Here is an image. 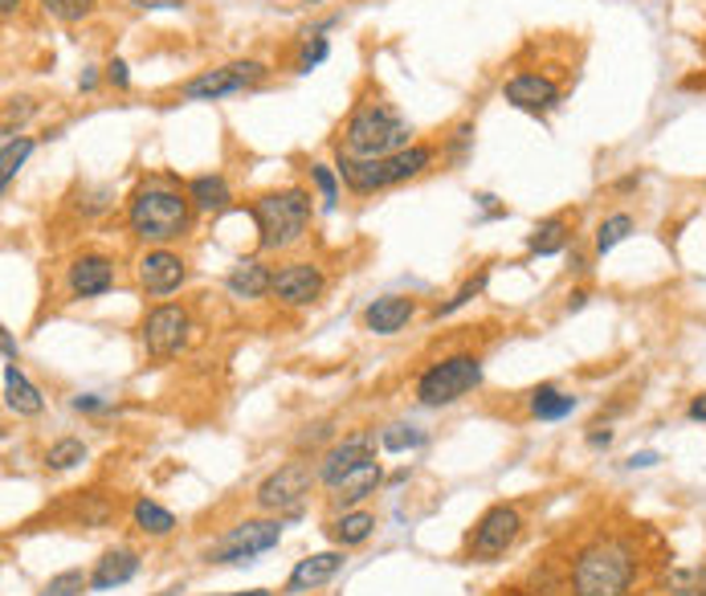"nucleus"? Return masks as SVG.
<instances>
[{
  "mask_svg": "<svg viewBox=\"0 0 706 596\" xmlns=\"http://www.w3.org/2000/svg\"><path fill=\"white\" fill-rule=\"evenodd\" d=\"M638 576V556L625 540H596L572 563L576 596H625Z\"/></svg>",
  "mask_w": 706,
  "mask_h": 596,
  "instance_id": "f257e3e1",
  "label": "nucleus"
},
{
  "mask_svg": "<svg viewBox=\"0 0 706 596\" xmlns=\"http://www.w3.org/2000/svg\"><path fill=\"white\" fill-rule=\"evenodd\" d=\"M192 196H180L176 188L168 185H148L139 188L127 205V225L139 241H152V245H164V241H176L188 233L192 225Z\"/></svg>",
  "mask_w": 706,
  "mask_h": 596,
  "instance_id": "f03ea898",
  "label": "nucleus"
},
{
  "mask_svg": "<svg viewBox=\"0 0 706 596\" xmlns=\"http://www.w3.org/2000/svg\"><path fill=\"white\" fill-rule=\"evenodd\" d=\"M413 127L392 111L388 103H364L352 111V119L343 127V148L355 160H380V155L404 152Z\"/></svg>",
  "mask_w": 706,
  "mask_h": 596,
  "instance_id": "7ed1b4c3",
  "label": "nucleus"
},
{
  "mask_svg": "<svg viewBox=\"0 0 706 596\" xmlns=\"http://www.w3.org/2000/svg\"><path fill=\"white\" fill-rule=\"evenodd\" d=\"M433 164V148H425V143H413V148H404V152H392V155H380V160H355V155L339 152V180L360 192V196H368V192H380V188H392V185H404V180H413L420 172Z\"/></svg>",
  "mask_w": 706,
  "mask_h": 596,
  "instance_id": "20e7f679",
  "label": "nucleus"
},
{
  "mask_svg": "<svg viewBox=\"0 0 706 596\" xmlns=\"http://www.w3.org/2000/svg\"><path fill=\"white\" fill-rule=\"evenodd\" d=\"M253 221H257V245L262 250H290L303 241L311 221V196L303 188H282L253 201Z\"/></svg>",
  "mask_w": 706,
  "mask_h": 596,
  "instance_id": "39448f33",
  "label": "nucleus"
},
{
  "mask_svg": "<svg viewBox=\"0 0 706 596\" xmlns=\"http://www.w3.org/2000/svg\"><path fill=\"white\" fill-rule=\"evenodd\" d=\"M482 384V359L478 356H450L438 359L433 368H425L417 380V401L429 405V409H441V405H454L466 392H474Z\"/></svg>",
  "mask_w": 706,
  "mask_h": 596,
  "instance_id": "423d86ee",
  "label": "nucleus"
},
{
  "mask_svg": "<svg viewBox=\"0 0 706 596\" xmlns=\"http://www.w3.org/2000/svg\"><path fill=\"white\" fill-rule=\"evenodd\" d=\"M262 78H266L262 62H229V66L204 69L197 78H188L180 86V99H188V103H217V99H229V94H245Z\"/></svg>",
  "mask_w": 706,
  "mask_h": 596,
  "instance_id": "0eeeda50",
  "label": "nucleus"
},
{
  "mask_svg": "<svg viewBox=\"0 0 706 596\" xmlns=\"http://www.w3.org/2000/svg\"><path fill=\"white\" fill-rule=\"evenodd\" d=\"M315 482H319V470H311L306 461H287V466H278V470L257 486L253 498H257L262 511H294L306 494H311Z\"/></svg>",
  "mask_w": 706,
  "mask_h": 596,
  "instance_id": "6e6552de",
  "label": "nucleus"
},
{
  "mask_svg": "<svg viewBox=\"0 0 706 596\" xmlns=\"http://www.w3.org/2000/svg\"><path fill=\"white\" fill-rule=\"evenodd\" d=\"M278 540H282V523H278V519H253V523H241V528L229 531V535L209 551V560L213 563H250V560H257L262 551L278 547Z\"/></svg>",
  "mask_w": 706,
  "mask_h": 596,
  "instance_id": "1a4fd4ad",
  "label": "nucleus"
},
{
  "mask_svg": "<svg viewBox=\"0 0 706 596\" xmlns=\"http://www.w3.org/2000/svg\"><path fill=\"white\" fill-rule=\"evenodd\" d=\"M519 531H522V519L515 507H506V503L490 507L470 535V556L474 560H499L506 547L519 540Z\"/></svg>",
  "mask_w": 706,
  "mask_h": 596,
  "instance_id": "9d476101",
  "label": "nucleus"
},
{
  "mask_svg": "<svg viewBox=\"0 0 706 596\" xmlns=\"http://www.w3.org/2000/svg\"><path fill=\"white\" fill-rule=\"evenodd\" d=\"M185 340H188V310L185 307L164 303V307L148 310V319H143V347H148L152 356H160V359L176 356V352L185 347Z\"/></svg>",
  "mask_w": 706,
  "mask_h": 596,
  "instance_id": "9b49d317",
  "label": "nucleus"
},
{
  "mask_svg": "<svg viewBox=\"0 0 706 596\" xmlns=\"http://www.w3.org/2000/svg\"><path fill=\"white\" fill-rule=\"evenodd\" d=\"M371 449H376V438H371V433H352V438H343V442L331 445L327 458L319 461V482L336 491L355 466H364V461L371 458Z\"/></svg>",
  "mask_w": 706,
  "mask_h": 596,
  "instance_id": "f8f14e48",
  "label": "nucleus"
},
{
  "mask_svg": "<svg viewBox=\"0 0 706 596\" xmlns=\"http://www.w3.org/2000/svg\"><path fill=\"white\" fill-rule=\"evenodd\" d=\"M503 99L519 111H531V115H547L552 106H559V86L543 74H515L506 78L503 86Z\"/></svg>",
  "mask_w": 706,
  "mask_h": 596,
  "instance_id": "ddd939ff",
  "label": "nucleus"
},
{
  "mask_svg": "<svg viewBox=\"0 0 706 596\" xmlns=\"http://www.w3.org/2000/svg\"><path fill=\"white\" fill-rule=\"evenodd\" d=\"M274 294H278L287 307H306V303H315L323 294L319 266H311V262H290V266H282V270L274 274Z\"/></svg>",
  "mask_w": 706,
  "mask_h": 596,
  "instance_id": "4468645a",
  "label": "nucleus"
},
{
  "mask_svg": "<svg viewBox=\"0 0 706 596\" xmlns=\"http://www.w3.org/2000/svg\"><path fill=\"white\" fill-rule=\"evenodd\" d=\"M185 282V262L172 250H148L139 257V287L148 290L152 299H164L172 290H180Z\"/></svg>",
  "mask_w": 706,
  "mask_h": 596,
  "instance_id": "2eb2a0df",
  "label": "nucleus"
},
{
  "mask_svg": "<svg viewBox=\"0 0 706 596\" xmlns=\"http://www.w3.org/2000/svg\"><path fill=\"white\" fill-rule=\"evenodd\" d=\"M66 282L74 299H99V294H106V290L115 287V266H111V257L102 254H83L70 266Z\"/></svg>",
  "mask_w": 706,
  "mask_h": 596,
  "instance_id": "dca6fc26",
  "label": "nucleus"
},
{
  "mask_svg": "<svg viewBox=\"0 0 706 596\" xmlns=\"http://www.w3.org/2000/svg\"><path fill=\"white\" fill-rule=\"evenodd\" d=\"M339 568H343V551H319V556H306V560L294 563V572L287 580V593L303 596V593H315L323 588L327 580L336 576Z\"/></svg>",
  "mask_w": 706,
  "mask_h": 596,
  "instance_id": "f3484780",
  "label": "nucleus"
},
{
  "mask_svg": "<svg viewBox=\"0 0 706 596\" xmlns=\"http://www.w3.org/2000/svg\"><path fill=\"white\" fill-rule=\"evenodd\" d=\"M413 315H417V303H413V299H404V294H384V299H376V303L364 310V324H368V331H376V335H396Z\"/></svg>",
  "mask_w": 706,
  "mask_h": 596,
  "instance_id": "a211bd4d",
  "label": "nucleus"
},
{
  "mask_svg": "<svg viewBox=\"0 0 706 596\" xmlns=\"http://www.w3.org/2000/svg\"><path fill=\"white\" fill-rule=\"evenodd\" d=\"M135 572H139V556H135L131 547L102 551V560L94 563V572H90V588H94V593H111L118 584L135 580Z\"/></svg>",
  "mask_w": 706,
  "mask_h": 596,
  "instance_id": "6ab92c4d",
  "label": "nucleus"
},
{
  "mask_svg": "<svg viewBox=\"0 0 706 596\" xmlns=\"http://www.w3.org/2000/svg\"><path fill=\"white\" fill-rule=\"evenodd\" d=\"M380 482H384V470H380V461L376 458H368L364 466H355L352 474L339 482L331 498H336V507H355V503H364L368 494L380 491Z\"/></svg>",
  "mask_w": 706,
  "mask_h": 596,
  "instance_id": "aec40b11",
  "label": "nucleus"
},
{
  "mask_svg": "<svg viewBox=\"0 0 706 596\" xmlns=\"http://www.w3.org/2000/svg\"><path fill=\"white\" fill-rule=\"evenodd\" d=\"M4 405L17 413V417H37L46 409V396L25 380L17 364H4Z\"/></svg>",
  "mask_w": 706,
  "mask_h": 596,
  "instance_id": "412c9836",
  "label": "nucleus"
},
{
  "mask_svg": "<svg viewBox=\"0 0 706 596\" xmlns=\"http://www.w3.org/2000/svg\"><path fill=\"white\" fill-rule=\"evenodd\" d=\"M225 287H229V294H237V299H262V294L274 290V274H269L262 262L245 257V262H237L234 270H229Z\"/></svg>",
  "mask_w": 706,
  "mask_h": 596,
  "instance_id": "4be33fe9",
  "label": "nucleus"
},
{
  "mask_svg": "<svg viewBox=\"0 0 706 596\" xmlns=\"http://www.w3.org/2000/svg\"><path fill=\"white\" fill-rule=\"evenodd\" d=\"M188 196H192V205L201 208V213H225V208L234 205V192H229L225 176H197L188 185Z\"/></svg>",
  "mask_w": 706,
  "mask_h": 596,
  "instance_id": "5701e85b",
  "label": "nucleus"
},
{
  "mask_svg": "<svg viewBox=\"0 0 706 596\" xmlns=\"http://www.w3.org/2000/svg\"><path fill=\"white\" fill-rule=\"evenodd\" d=\"M371 528H376V519H371L368 511H343V515H336V519L327 523V535H331L339 547H355V544H364V540H368Z\"/></svg>",
  "mask_w": 706,
  "mask_h": 596,
  "instance_id": "b1692460",
  "label": "nucleus"
},
{
  "mask_svg": "<svg viewBox=\"0 0 706 596\" xmlns=\"http://www.w3.org/2000/svg\"><path fill=\"white\" fill-rule=\"evenodd\" d=\"M531 413H535L539 421H564L568 413H576V396L552 389V384H539L531 392Z\"/></svg>",
  "mask_w": 706,
  "mask_h": 596,
  "instance_id": "393cba45",
  "label": "nucleus"
},
{
  "mask_svg": "<svg viewBox=\"0 0 706 596\" xmlns=\"http://www.w3.org/2000/svg\"><path fill=\"white\" fill-rule=\"evenodd\" d=\"M131 519H135V528L143 531V535H155V540L176 531V515L164 511V507H160V503H152V498H135Z\"/></svg>",
  "mask_w": 706,
  "mask_h": 596,
  "instance_id": "a878e982",
  "label": "nucleus"
},
{
  "mask_svg": "<svg viewBox=\"0 0 706 596\" xmlns=\"http://www.w3.org/2000/svg\"><path fill=\"white\" fill-rule=\"evenodd\" d=\"M564 245H568V221H564V217H547V221H539L535 229H531V238H527V250L539 257L559 254Z\"/></svg>",
  "mask_w": 706,
  "mask_h": 596,
  "instance_id": "bb28decb",
  "label": "nucleus"
},
{
  "mask_svg": "<svg viewBox=\"0 0 706 596\" xmlns=\"http://www.w3.org/2000/svg\"><path fill=\"white\" fill-rule=\"evenodd\" d=\"M34 139L29 136H21V139H4V152H0V185L9 188L13 185V176L21 172V164L34 155Z\"/></svg>",
  "mask_w": 706,
  "mask_h": 596,
  "instance_id": "cd10ccee",
  "label": "nucleus"
},
{
  "mask_svg": "<svg viewBox=\"0 0 706 596\" xmlns=\"http://www.w3.org/2000/svg\"><path fill=\"white\" fill-rule=\"evenodd\" d=\"M629 233H633V217H629V213H613V217H605V221H601V229H596V254L617 250Z\"/></svg>",
  "mask_w": 706,
  "mask_h": 596,
  "instance_id": "c85d7f7f",
  "label": "nucleus"
},
{
  "mask_svg": "<svg viewBox=\"0 0 706 596\" xmlns=\"http://www.w3.org/2000/svg\"><path fill=\"white\" fill-rule=\"evenodd\" d=\"M666 588L673 596H706V568H673Z\"/></svg>",
  "mask_w": 706,
  "mask_h": 596,
  "instance_id": "c756f323",
  "label": "nucleus"
},
{
  "mask_svg": "<svg viewBox=\"0 0 706 596\" xmlns=\"http://www.w3.org/2000/svg\"><path fill=\"white\" fill-rule=\"evenodd\" d=\"M78 461H86V445L78 438H62V442L50 445V454H46V466L50 470H74Z\"/></svg>",
  "mask_w": 706,
  "mask_h": 596,
  "instance_id": "7c9ffc66",
  "label": "nucleus"
},
{
  "mask_svg": "<svg viewBox=\"0 0 706 596\" xmlns=\"http://www.w3.org/2000/svg\"><path fill=\"white\" fill-rule=\"evenodd\" d=\"M417 445H425V433L413 426H388L380 433V449L384 454H404V449H417Z\"/></svg>",
  "mask_w": 706,
  "mask_h": 596,
  "instance_id": "2f4dec72",
  "label": "nucleus"
},
{
  "mask_svg": "<svg viewBox=\"0 0 706 596\" xmlns=\"http://www.w3.org/2000/svg\"><path fill=\"white\" fill-rule=\"evenodd\" d=\"M50 17L66 21V25H74V21H86L90 13H94V0H37Z\"/></svg>",
  "mask_w": 706,
  "mask_h": 596,
  "instance_id": "473e14b6",
  "label": "nucleus"
},
{
  "mask_svg": "<svg viewBox=\"0 0 706 596\" xmlns=\"http://www.w3.org/2000/svg\"><path fill=\"white\" fill-rule=\"evenodd\" d=\"M86 588H90V576H83L78 568H70V572H58L37 596H78V593H86Z\"/></svg>",
  "mask_w": 706,
  "mask_h": 596,
  "instance_id": "72a5a7b5",
  "label": "nucleus"
},
{
  "mask_svg": "<svg viewBox=\"0 0 706 596\" xmlns=\"http://www.w3.org/2000/svg\"><path fill=\"white\" fill-rule=\"evenodd\" d=\"M311 180H315V188H319L323 208H327V213H336V205H339V180H336V168H327V164H315V168H311Z\"/></svg>",
  "mask_w": 706,
  "mask_h": 596,
  "instance_id": "f704fd0d",
  "label": "nucleus"
},
{
  "mask_svg": "<svg viewBox=\"0 0 706 596\" xmlns=\"http://www.w3.org/2000/svg\"><path fill=\"white\" fill-rule=\"evenodd\" d=\"M482 290H487V274H474L470 282H466V287L457 290V294H454V299H450V303H441V307H438V319H441V315H454L457 307H466V303H470V299H478Z\"/></svg>",
  "mask_w": 706,
  "mask_h": 596,
  "instance_id": "c9c22d12",
  "label": "nucleus"
},
{
  "mask_svg": "<svg viewBox=\"0 0 706 596\" xmlns=\"http://www.w3.org/2000/svg\"><path fill=\"white\" fill-rule=\"evenodd\" d=\"M327 53H331L327 37H311V41L303 46V58H299V74H311L319 62H327Z\"/></svg>",
  "mask_w": 706,
  "mask_h": 596,
  "instance_id": "e433bc0d",
  "label": "nucleus"
},
{
  "mask_svg": "<svg viewBox=\"0 0 706 596\" xmlns=\"http://www.w3.org/2000/svg\"><path fill=\"white\" fill-rule=\"evenodd\" d=\"M106 83L118 86V90L131 86V74H127V62H123V58H111V62H106Z\"/></svg>",
  "mask_w": 706,
  "mask_h": 596,
  "instance_id": "4c0bfd02",
  "label": "nucleus"
},
{
  "mask_svg": "<svg viewBox=\"0 0 706 596\" xmlns=\"http://www.w3.org/2000/svg\"><path fill=\"white\" fill-rule=\"evenodd\" d=\"M470 143H474V127L470 123H462V127L454 131V164L466 160V148H470Z\"/></svg>",
  "mask_w": 706,
  "mask_h": 596,
  "instance_id": "58836bf2",
  "label": "nucleus"
},
{
  "mask_svg": "<svg viewBox=\"0 0 706 596\" xmlns=\"http://www.w3.org/2000/svg\"><path fill=\"white\" fill-rule=\"evenodd\" d=\"M70 405H74V413H111V405L102 396H74Z\"/></svg>",
  "mask_w": 706,
  "mask_h": 596,
  "instance_id": "ea45409f",
  "label": "nucleus"
},
{
  "mask_svg": "<svg viewBox=\"0 0 706 596\" xmlns=\"http://www.w3.org/2000/svg\"><path fill=\"white\" fill-rule=\"evenodd\" d=\"M657 454L654 449H641V454H633V458H629V470H650V466H657Z\"/></svg>",
  "mask_w": 706,
  "mask_h": 596,
  "instance_id": "a19ab883",
  "label": "nucleus"
},
{
  "mask_svg": "<svg viewBox=\"0 0 706 596\" xmlns=\"http://www.w3.org/2000/svg\"><path fill=\"white\" fill-rule=\"evenodd\" d=\"M0 347H4V364H17V343H13V331H0Z\"/></svg>",
  "mask_w": 706,
  "mask_h": 596,
  "instance_id": "79ce46f5",
  "label": "nucleus"
},
{
  "mask_svg": "<svg viewBox=\"0 0 706 596\" xmlns=\"http://www.w3.org/2000/svg\"><path fill=\"white\" fill-rule=\"evenodd\" d=\"M686 417H690V421H703V426H706V392H703V396H694V401H690Z\"/></svg>",
  "mask_w": 706,
  "mask_h": 596,
  "instance_id": "37998d69",
  "label": "nucleus"
},
{
  "mask_svg": "<svg viewBox=\"0 0 706 596\" xmlns=\"http://www.w3.org/2000/svg\"><path fill=\"white\" fill-rule=\"evenodd\" d=\"M135 9H180L185 0H131Z\"/></svg>",
  "mask_w": 706,
  "mask_h": 596,
  "instance_id": "c03bdc74",
  "label": "nucleus"
},
{
  "mask_svg": "<svg viewBox=\"0 0 706 596\" xmlns=\"http://www.w3.org/2000/svg\"><path fill=\"white\" fill-rule=\"evenodd\" d=\"M613 442V429H596V433H589V445L592 449H601V445Z\"/></svg>",
  "mask_w": 706,
  "mask_h": 596,
  "instance_id": "a18cd8bd",
  "label": "nucleus"
},
{
  "mask_svg": "<svg viewBox=\"0 0 706 596\" xmlns=\"http://www.w3.org/2000/svg\"><path fill=\"white\" fill-rule=\"evenodd\" d=\"M78 86H83V90H94V86H99V74H94V69H86L83 83H78Z\"/></svg>",
  "mask_w": 706,
  "mask_h": 596,
  "instance_id": "49530a36",
  "label": "nucleus"
},
{
  "mask_svg": "<svg viewBox=\"0 0 706 596\" xmlns=\"http://www.w3.org/2000/svg\"><path fill=\"white\" fill-rule=\"evenodd\" d=\"M17 4H21V0H0V13H4V17H13V13H17Z\"/></svg>",
  "mask_w": 706,
  "mask_h": 596,
  "instance_id": "de8ad7c7",
  "label": "nucleus"
},
{
  "mask_svg": "<svg viewBox=\"0 0 706 596\" xmlns=\"http://www.w3.org/2000/svg\"><path fill=\"white\" fill-rule=\"evenodd\" d=\"M234 596H274L269 588H250V593H234Z\"/></svg>",
  "mask_w": 706,
  "mask_h": 596,
  "instance_id": "09e8293b",
  "label": "nucleus"
},
{
  "mask_svg": "<svg viewBox=\"0 0 706 596\" xmlns=\"http://www.w3.org/2000/svg\"><path fill=\"white\" fill-rule=\"evenodd\" d=\"M303 4H323V0H303Z\"/></svg>",
  "mask_w": 706,
  "mask_h": 596,
  "instance_id": "8fccbe9b",
  "label": "nucleus"
},
{
  "mask_svg": "<svg viewBox=\"0 0 706 596\" xmlns=\"http://www.w3.org/2000/svg\"><path fill=\"white\" fill-rule=\"evenodd\" d=\"M510 596H527V593H510Z\"/></svg>",
  "mask_w": 706,
  "mask_h": 596,
  "instance_id": "3c124183",
  "label": "nucleus"
}]
</instances>
